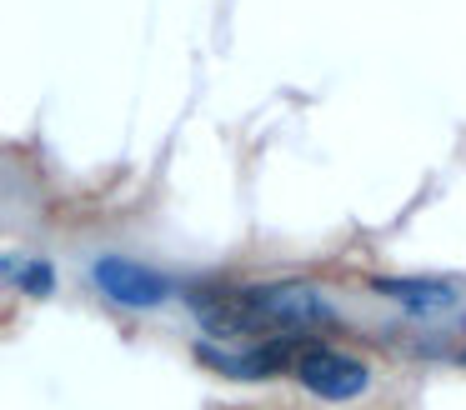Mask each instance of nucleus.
Returning <instances> with one entry per match:
<instances>
[{
	"mask_svg": "<svg viewBox=\"0 0 466 410\" xmlns=\"http://www.w3.org/2000/svg\"><path fill=\"white\" fill-rule=\"evenodd\" d=\"M196 310V325L206 335H316V330L336 325V310L301 280H276V285H226V280H206V285L186 290Z\"/></svg>",
	"mask_w": 466,
	"mask_h": 410,
	"instance_id": "f257e3e1",
	"label": "nucleus"
},
{
	"mask_svg": "<svg viewBox=\"0 0 466 410\" xmlns=\"http://www.w3.org/2000/svg\"><path fill=\"white\" fill-rule=\"evenodd\" d=\"M291 375L321 400H356L366 385H371V370H366L361 360L346 355V350L321 345V340H306V350L296 355Z\"/></svg>",
	"mask_w": 466,
	"mask_h": 410,
	"instance_id": "f03ea898",
	"label": "nucleus"
},
{
	"mask_svg": "<svg viewBox=\"0 0 466 410\" xmlns=\"http://www.w3.org/2000/svg\"><path fill=\"white\" fill-rule=\"evenodd\" d=\"M91 275H96V285H101L116 305H126V310H151V305H161V300L171 295V280H166V275L136 265V260H121V255L96 260Z\"/></svg>",
	"mask_w": 466,
	"mask_h": 410,
	"instance_id": "7ed1b4c3",
	"label": "nucleus"
},
{
	"mask_svg": "<svg viewBox=\"0 0 466 410\" xmlns=\"http://www.w3.org/2000/svg\"><path fill=\"white\" fill-rule=\"evenodd\" d=\"M381 295H391V300H401L411 315H431V310H446L456 300V285H446V280H426V275H416V280H371Z\"/></svg>",
	"mask_w": 466,
	"mask_h": 410,
	"instance_id": "20e7f679",
	"label": "nucleus"
},
{
	"mask_svg": "<svg viewBox=\"0 0 466 410\" xmlns=\"http://www.w3.org/2000/svg\"><path fill=\"white\" fill-rule=\"evenodd\" d=\"M5 270H11L15 285H21V290H35V295H46V290L56 285V280H51V265H46V260H25V265L5 260Z\"/></svg>",
	"mask_w": 466,
	"mask_h": 410,
	"instance_id": "39448f33",
	"label": "nucleus"
},
{
	"mask_svg": "<svg viewBox=\"0 0 466 410\" xmlns=\"http://www.w3.org/2000/svg\"><path fill=\"white\" fill-rule=\"evenodd\" d=\"M461 360H466V355H461Z\"/></svg>",
	"mask_w": 466,
	"mask_h": 410,
	"instance_id": "423d86ee",
	"label": "nucleus"
}]
</instances>
